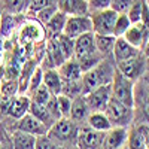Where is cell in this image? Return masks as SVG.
Instances as JSON below:
<instances>
[{"instance_id": "1", "label": "cell", "mask_w": 149, "mask_h": 149, "mask_svg": "<svg viewBox=\"0 0 149 149\" xmlns=\"http://www.w3.org/2000/svg\"><path fill=\"white\" fill-rule=\"evenodd\" d=\"M115 70H116V67H113L106 58H103L95 67H93L88 72H85L82 74V79H81V82H82V95L88 94L90 91L95 90L97 86H100V85L110 84Z\"/></svg>"}, {"instance_id": "2", "label": "cell", "mask_w": 149, "mask_h": 149, "mask_svg": "<svg viewBox=\"0 0 149 149\" xmlns=\"http://www.w3.org/2000/svg\"><path fill=\"white\" fill-rule=\"evenodd\" d=\"M79 125L73 122L70 118H60L54 122V125L48 130V137L55 142L58 146L64 148L69 145H76Z\"/></svg>"}, {"instance_id": "3", "label": "cell", "mask_w": 149, "mask_h": 149, "mask_svg": "<svg viewBox=\"0 0 149 149\" xmlns=\"http://www.w3.org/2000/svg\"><path fill=\"white\" fill-rule=\"evenodd\" d=\"M134 107H128L124 103L118 102L116 98L110 97L109 103L104 107V115L107 116L112 127H124L128 128L134 118Z\"/></svg>"}, {"instance_id": "4", "label": "cell", "mask_w": 149, "mask_h": 149, "mask_svg": "<svg viewBox=\"0 0 149 149\" xmlns=\"http://www.w3.org/2000/svg\"><path fill=\"white\" fill-rule=\"evenodd\" d=\"M110 86H112V97L128 107H134V81L125 78L118 70H115Z\"/></svg>"}, {"instance_id": "5", "label": "cell", "mask_w": 149, "mask_h": 149, "mask_svg": "<svg viewBox=\"0 0 149 149\" xmlns=\"http://www.w3.org/2000/svg\"><path fill=\"white\" fill-rule=\"evenodd\" d=\"M118 12L113 9H103V10H97L91 12L90 18L93 22V33L94 34H112L113 36V27L118 18Z\"/></svg>"}, {"instance_id": "6", "label": "cell", "mask_w": 149, "mask_h": 149, "mask_svg": "<svg viewBox=\"0 0 149 149\" xmlns=\"http://www.w3.org/2000/svg\"><path fill=\"white\" fill-rule=\"evenodd\" d=\"M30 103L31 98L27 97L26 94L21 95H15L10 98H3L2 97V104H3V110H6V113L14 118V119H21L24 115L29 113L30 110Z\"/></svg>"}, {"instance_id": "7", "label": "cell", "mask_w": 149, "mask_h": 149, "mask_svg": "<svg viewBox=\"0 0 149 149\" xmlns=\"http://www.w3.org/2000/svg\"><path fill=\"white\" fill-rule=\"evenodd\" d=\"M90 31H93V22L90 15H79V17H67L63 34L74 40L76 37Z\"/></svg>"}, {"instance_id": "8", "label": "cell", "mask_w": 149, "mask_h": 149, "mask_svg": "<svg viewBox=\"0 0 149 149\" xmlns=\"http://www.w3.org/2000/svg\"><path fill=\"white\" fill-rule=\"evenodd\" d=\"M84 97H85L86 103H88L91 112H103L112 97V86L110 84L100 85L95 90L90 91L88 94H85Z\"/></svg>"}, {"instance_id": "9", "label": "cell", "mask_w": 149, "mask_h": 149, "mask_svg": "<svg viewBox=\"0 0 149 149\" xmlns=\"http://www.w3.org/2000/svg\"><path fill=\"white\" fill-rule=\"evenodd\" d=\"M104 133L95 131L90 128L88 125H82L78 130L76 136V146L78 149H100V145L103 142Z\"/></svg>"}, {"instance_id": "10", "label": "cell", "mask_w": 149, "mask_h": 149, "mask_svg": "<svg viewBox=\"0 0 149 149\" xmlns=\"http://www.w3.org/2000/svg\"><path fill=\"white\" fill-rule=\"evenodd\" d=\"M145 58L142 55H137V57H133L130 60H125V61H121V63H116V70L124 74L125 78L134 81L137 79L139 76H142V73L145 72Z\"/></svg>"}, {"instance_id": "11", "label": "cell", "mask_w": 149, "mask_h": 149, "mask_svg": "<svg viewBox=\"0 0 149 149\" xmlns=\"http://www.w3.org/2000/svg\"><path fill=\"white\" fill-rule=\"evenodd\" d=\"M97 52L95 49V34L93 31L85 33L79 37L74 39V52L73 58L74 60H81L84 57H88Z\"/></svg>"}, {"instance_id": "12", "label": "cell", "mask_w": 149, "mask_h": 149, "mask_svg": "<svg viewBox=\"0 0 149 149\" xmlns=\"http://www.w3.org/2000/svg\"><path fill=\"white\" fill-rule=\"evenodd\" d=\"M54 3L57 9L67 17L90 15L88 2L86 0H54Z\"/></svg>"}, {"instance_id": "13", "label": "cell", "mask_w": 149, "mask_h": 149, "mask_svg": "<svg viewBox=\"0 0 149 149\" xmlns=\"http://www.w3.org/2000/svg\"><path fill=\"white\" fill-rule=\"evenodd\" d=\"M15 130L33 134V136H36V137L45 136L48 133V127L45 125V124H42L37 118H34L31 113H27V115H24L21 119H18L17 124H15Z\"/></svg>"}, {"instance_id": "14", "label": "cell", "mask_w": 149, "mask_h": 149, "mask_svg": "<svg viewBox=\"0 0 149 149\" xmlns=\"http://www.w3.org/2000/svg\"><path fill=\"white\" fill-rule=\"evenodd\" d=\"M130 45H133L134 48H143L148 40H149V29L145 27L142 22L137 24H131V27L125 31V34L122 36Z\"/></svg>"}, {"instance_id": "15", "label": "cell", "mask_w": 149, "mask_h": 149, "mask_svg": "<svg viewBox=\"0 0 149 149\" xmlns=\"http://www.w3.org/2000/svg\"><path fill=\"white\" fill-rule=\"evenodd\" d=\"M112 55H113L116 63H121V61H125V60H130L133 57L140 55V49H137V48H134L133 45H130L125 39H124V37H116Z\"/></svg>"}, {"instance_id": "16", "label": "cell", "mask_w": 149, "mask_h": 149, "mask_svg": "<svg viewBox=\"0 0 149 149\" xmlns=\"http://www.w3.org/2000/svg\"><path fill=\"white\" fill-rule=\"evenodd\" d=\"M58 73L63 82H76V81H81L82 79V70H81V66L79 63L74 58H70V60H66L63 64L60 67H57Z\"/></svg>"}, {"instance_id": "17", "label": "cell", "mask_w": 149, "mask_h": 149, "mask_svg": "<svg viewBox=\"0 0 149 149\" xmlns=\"http://www.w3.org/2000/svg\"><path fill=\"white\" fill-rule=\"evenodd\" d=\"M148 130H149V125H146V124L131 128L128 131V137H127V148L128 149H146Z\"/></svg>"}, {"instance_id": "18", "label": "cell", "mask_w": 149, "mask_h": 149, "mask_svg": "<svg viewBox=\"0 0 149 149\" xmlns=\"http://www.w3.org/2000/svg\"><path fill=\"white\" fill-rule=\"evenodd\" d=\"M90 113H91V109H90V106L86 103L84 95H78L72 100V109H70L69 118L73 122H76V124L85 122Z\"/></svg>"}, {"instance_id": "19", "label": "cell", "mask_w": 149, "mask_h": 149, "mask_svg": "<svg viewBox=\"0 0 149 149\" xmlns=\"http://www.w3.org/2000/svg\"><path fill=\"white\" fill-rule=\"evenodd\" d=\"M43 85L52 95H60L63 91V79L57 69H46L43 72Z\"/></svg>"}, {"instance_id": "20", "label": "cell", "mask_w": 149, "mask_h": 149, "mask_svg": "<svg viewBox=\"0 0 149 149\" xmlns=\"http://www.w3.org/2000/svg\"><path fill=\"white\" fill-rule=\"evenodd\" d=\"M12 149H34L36 146V136L15 130L10 136Z\"/></svg>"}, {"instance_id": "21", "label": "cell", "mask_w": 149, "mask_h": 149, "mask_svg": "<svg viewBox=\"0 0 149 149\" xmlns=\"http://www.w3.org/2000/svg\"><path fill=\"white\" fill-rule=\"evenodd\" d=\"M85 122L90 128H93L95 131H100V133H106L112 128L107 116L104 115V112H91Z\"/></svg>"}, {"instance_id": "22", "label": "cell", "mask_w": 149, "mask_h": 149, "mask_svg": "<svg viewBox=\"0 0 149 149\" xmlns=\"http://www.w3.org/2000/svg\"><path fill=\"white\" fill-rule=\"evenodd\" d=\"M116 37L112 34H95V49L103 58L112 55Z\"/></svg>"}, {"instance_id": "23", "label": "cell", "mask_w": 149, "mask_h": 149, "mask_svg": "<svg viewBox=\"0 0 149 149\" xmlns=\"http://www.w3.org/2000/svg\"><path fill=\"white\" fill-rule=\"evenodd\" d=\"M66 21H67V15H64L63 12H60V10H57L51 17V19L45 24V27H46L48 33L51 34V37H57L60 34H63Z\"/></svg>"}, {"instance_id": "24", "label": "cell", "mask_w": 149, "mask_h": 149, "mask_svg": "<svg viewBox=\"0 0 149 149\" xmlns=\"http://www.w3.org/2000/svg\"><path fill=\"white\" fill-rule=\"evenodd\" d=\"M29 113H31L34 118H37L42 124H45V125L48 127V130L51 128L54 125V122L55 119L52 118V115L48 112L46 106H42V104H37V103H30V110H29Z\"/></svg>"}, {"instance_id": "25", "label": "cell", "mask_w": 149, "mask_h": 149, "mask_svg": "<svg viewBox=\"0 0 149 149\" xmlns=\"http://www.w3.org/2000/svg\"><path fill=\"white\" fill-rule=\"evenodd\" d=\"M146 5V0H133V3L130 5L128 10L125 12V15L128 17L131 24H137L140 22L142 14H143V8Z\"/></svg>"}, {"instance_id": "26", "label": "cell", "mask_w": 149, "mask_h": 149, "mask_svg": "<svg viewBox=\"0 0 149 149\" xmlns=\"http://www.w3.org/2000/svg\"><path fill=\"white\" fill-rule=\"evenodd\" d=\"M2 8H3V12H6V14L18 15L26 10L27 0H2Z\"/></svg>"}, {"instance_id": "27", "label": "cell", "mask_w": 149, "mask_h": 149, "mask_svg": "<svg viewBox=\"0 0 149 149\" xmlns=\"http://www.w3.org/2000/svg\"><path fill=\"white\" fill-rule=\"evenodd\" d=\"M57 42H58V46L63 52L64 58L66 60H70L73 58V52H74V40L67 37L66 34H60L57 36Z\"/></svg>"}, {"instance_id": "28", "label": "cell", "mask_w": 149, "mask_h": 149, "mask_svg": "<svg viewBox=\"0 0 149 149\" xmlns=\"http://www.w3.org/2000/svg\"><path fill=\"white\" fill-rule=\"evenodd\" d=\"M18 91H19V85L15 79H6L3 82H0V97L3 98L15 97Z\"/></svg>"}, {"instance_id": "29", "label": "cell", "mask_w": 149, "mask_h": 149, "mask_svg": "<svg viewBox=\"0 0 149 149\" xmlns=\"http://www.w3.org/2000/svg\"><path fill=\"white\" fill-rule=\"evenodd\" d=\"M15 15L12 14H6V12H3L2 17H0V36L2 37H8L12 30H14L15 27Z\"/></svg>"}, {"instance_id": "30", "label": "cell", "mask_w": 149, "mask_h": 149, "mask_svg": "<svg viewBox=\"0 0 149 149\" xmlns=\"http://www.w3.org/2000/svg\"><path fill=\"white\" fill-rule=\"evenodd\" d=\"M52 97V94L49 93V90L42 84L39 88H36L33 91V95H31V102L33 103H37V104H42V106H46V103L49 102V98Z\"/></svg>"}, {"instance_id": "31", "label": "cell", "mask_w": 149, "mask_h": 149, "mask_svg": "<svg viewBox=\"0 0 149 149\" xmlns=\"http://www.w3.org/2000/svg\"><path fill=\"white\" fill-rule=\"evenodd\" d=\"M130 27H131V22H130L128 17L125 14H119L116 18V22H115V27H113V36L122 37Z\"/></svg>"}, {"instance_id": "32", "label": "cell", "mask_w": 149, "mask_h": 149, "mask_svg": "<svg viewBox=\"0 0 149 149\" xmlns=\"http://www.w3.org/2000/svg\"><path fill=\"white\" fill-rule=\"evenodd\" d=\"M55 97H57V104H58V110H60L61 118H69L73 98H70L66 94H60V95H55Z\"/></svg>"}, {"instance_id": "33", "label": "cell", "mask_w": 149, "mask_h": 149, "mask_svg": "<svg viewBox=\"0 0 149 149\" xmlns=\"http://www.w3.org/2000/svg\"><path fill=\"white\" fill-rule=\"evenodd\" d=\"M49 5H54V0H29L26 10L29 12V14L33 12V15H36L37 12H40L42 9H45Z\"/></svg>"}, {"instance_id": "34", "label": "cell", "mask_w": 149, "mask_h": 149, "mask_svg": "<svg viewBox=\"0 0 149 149\" xmlns=\"http://www.w3.org/2000/svg\"><path fill=\"white\" fill-rule=\"evenodd\" d=\"M43 84V69L39 66V67H36L31 73V76H30V82H29V90L33 93L36 88H39V86Z\"/></svg>"}, {"instance_id": "35", "label": "cell", "mask_w": 149, "mask_h": 149, "mask_svg": "<svg viewBox=\"0 0 149 149\" xmlns=\"http://www.w3.org/2000/svg\"><path fill=\"white\" fill-rule=\"evenodd\" d=\"M34 149H61V146H58L55 142H52L48 137V134L45 136H39L36 137V146Z\"/></svg>"}, {"instance_id": "36", "label": "cell", "mask_w": 149, "mask_h": 149, "mask_svg": "<svg viewBox=\"0 0 149 149\" xmlns=\"http://www.w3.org/2000/svg\"><path fill=\"white\" fill-rule=\"evenodd\" d=\"M58 9H57V6H55V3L54 5H49V6H46L45 9H42L40 12H37L36 14V17L39 18V21L42 22V24H46L49 19H51V17L55 14Z\"/></svg>"}, {"instance_id": "37", "label": "cell", "mask_w": 149, "mask_h": 149, "mask_svg": "<svg viewBox=\"0 0 149 149\" xmlns=\"http://www.w3.org/2000/svg\"><path fill=\"white\" fill-rule=\"evenodd\" d=\"M86 2H88V9H90V14H91V12L109 9L112 0H86Z\"/></svg>"}, {"instance_id": "38", "label": "cell", "mask_w": 149, "mask_h": 149, "mask_svg": "<svg viewBox=\"0 0 149 149\" xmlns=\"http://www.w3.org/2000/svg\"><path fill=\"white\" fill-rule=\"evenodd\" d=\"M131 3H133V0H112L110 9H113L118 14H125Z\"/></svg>"}, {"instance_id": "39", "label": "cell", "mask_w": 149, "mask_h": 149, "mask_svg": "<svg viewBox=\"0 0 149 149\" xmlns=\"http://www.w3.org/2000/svg\"><path fill=\"white\" fill-rule=\"evenodd\" d=\"M143 113H145L146 119L149 121V94L146 95V100H145V106H143Z\"/></svg>"}, {"instance_id": "40", "label": "cell", "mask_w": 149, "mask_h": 149, "mask_svg": "<svg viewBox=\"0 0 149 149\" xmlns=\"http://www.w3.org/2000/svg\"><path fill=\"white\" fill-rule=\"evenodd\" d=\"M3 51H5V42H3V37L0 36V57H2Z\"/></svg>"}, {"instance_id": "41", "label": "cell", "mask_w": 149, "mask_h": 149, "mask_svg": "<svg viewBox=\"0 0 149 149\" xmlns=\"http://www.w3.org/2000/svg\"><path fill=\"white\" fill-rule=\"evenodd\" d=\"M146 149H149V130H148V140H146Z\"/></svg>"}, {"instance_id": "42", "label": "cell", "mask_w": 149, "mask_h": 149, "mask_svg": "<svg viewBox=\"0 0 149 149\" xmlns=\"http://www.w3.org/2000/svg\"><path fill=\"white\" fill-rule=\"evenodd\" d=\"M2 14H3V8H2V0H0V17H2Z\"/></svg>"}, {"instance_id": "43", "label": "cell", "mask_w": 149, "mask_h": 149, "mask_svg": "<svg viewBox=\"0 0 149 149\" xmlns=\"http://www.w3.org/2000/svg\"><path fill=\"white\" fill-rule=\"evenodd\" d=\"M2 110H3V104H2V97H0V113H2Z\"/></svg>"}, {"instance_id": "44", "label": "cell", "mask_w": 149, "mask_h": 149, "mask_svg": "<svg viewBox=\"0 0 149 149\" xmlns=\"http://www.w3.org/2000/svg\"><path fill=\"white\" fill-rule=\"evenodd\" d=\"M121 149H128V148H127V146H122V148H121Z\"/></svg>"}, {"instance_id": "45", "label": "cell", "mask_w": 149, "mask_h": 149, "mask_svg": "<svg viewBox=\"0 0 149 149\" xmlns=\"http://www.w3.org/2000/svg\"><path fill=\"white\" fill-rule=\"evenodd\" d=\"M146 3H148V5H149V0H146Z\"/></svg>"}, {"instance_id": "46", "label": "cell", "mask_w": 149, "mask_h": 149, "mask_svg": "<svg viewBox=\"0 0 149 149\" xmlns=\"http://www.w3.org/2000/svg\"><path fill=\"white\" fill-rule=\"evenodd\" d=\"M0 60H2V57H0Z\"/></svg>"}, {"instance_id": "47", "label": "cell", "mask_w": 149, "mask_h": 149, "mask_svg": "<svg viewBox=\"0 0 149 149\" xmlns=\"http://www.w3.org/2000/svg\"><path fill=\"white\" fill-rule=\"evenodd\" d=\"M27 3H29V0H27Z\"/></svg>"}]
</instances>
